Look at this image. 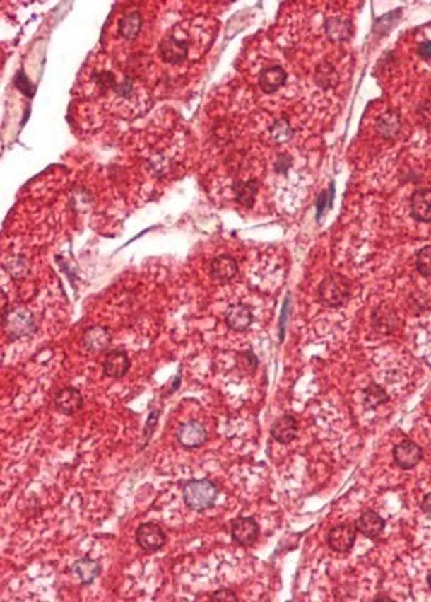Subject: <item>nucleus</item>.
I'll use <instances>...</instances> for the list:
<instances>
[{
	"label": "nucleus",
	"instance_id": "nucleus-1",
	"mask_svg": "<svg viewBox=\"0 0 431 602\" xmlns=\"http://www.w3.org/2000/svg\"><path fill=\"white\" fill-rule=\"evenodd\" d=\"M218 495V485L208 479L187 482L184 490H182V499H184L187 507L197 510V512L214 507Z\"/></svg>",
	"mask_w": 431,
	"mask_h": 602
},
{
	"label": "nucleus",
	"instance_id": "nucleus-2",
	"mask_svg": "<svg viewBox=\"0 0 431 602\" xmlns=\"http://www.w3.org/2000/svg\"><path fill=\"white\" fill-rule=\"evenodd\" d=\"M318 296L326 306L336 308L345 305L351 296V282L341 274H331L319 284Z\"/></svg>",
	"mask_w": 431,
	"mask_h": 602
},
{
	"label": "nucleus",
	"instance_id": "nucleus-3",
	"mask_svg": "<svg viewBox=\"0 0 431 602\" xmlns=\"http://www.w3.org/2000/svg\"><path fill=\"white\" fill-rule=\"evenodd\" d=\"M2 326L11 338L27 337L37 330L34 315L24 306L11 308L6 315H2Z\"/></svg>",
	"mask_w": 431,
	"mask_h": 602
},
{
	"label": "nucleus",
	"instance_id": "nucleus-4",
	"mask_svg": "<svg viewBox=\"0 0 431 602\" xmlns=\"http://www.w3.org/2000/svg\"><path fill=\"white\" fill-rule=\"evenodd\" d=\"M136 542L146 552H155L166 544V534L158 523L146 522L136 531Z\"/></svg>",
	"mask_w": 431,
	"mask_h": 602
},
{
	"label": "nucleus",
	"instance_id": "nucleus-5",
	"mask_svg": "<svg viewBox=\"0 0 431 602\" xmlns=\"http://www.w3.org/2000/svg\"><path fill=\"white\" fill-rule=\"evenodd\" d=\"M356 526H351V523H339V526H334L331 531L328 532L329 549L339 554L350 552L356 542Z\"/></svg>",
	"mask_w": 431,
	"mask_h": 602
},
{
	"label": "nucleus",
	"instance_id": "nucleus-6",
	"mask_svg": "<svg viewBox=\"0 0 431 602\" xmlns=\"http://www.w3.org/2000/svg\"><path fill=\"white\" fill-rule=\"evenodd\" d=\"M177 442L187 450L197 448L208 442V430L201 422H184L177 429Z\"/></svg>",
	"mask_w": 431,
	"mask_h": 602
},
{
	"label": "nucleus",
	"instance_id": "nucleus-7",
	"mask_svg": "<svg viewBox=\"0 0 431 602\" xmlns=\"http://www.w3.org/2000/svg\"><path fill=\"white\" fill-rule=\"evenodd\" d=\"M259 536V526L253 517H240L231 522V537L236 544L249 547Z\"/></svg>",
	"mask_w": 431,
	"mask_h": 602
},
{
	"label": "nucleus",
	"instance_id": "nucleus-8",
	"mask_svg": "<svg viewBox=\"0 0 431 602\" xmlns=\"http://www.w3.org/2000/svg\"><path fill=\"white\" fill-rule=\"evenodd\" d=\"M423 458V452H421L420 445L411 442V440H405V442L398 444L393 450V461L400 468L410 470V468L416 467Z\"/></svg>",
	"mask_w": 431,
	"mask_h": 602
},
{
	"label": "nucleus",
	"instance_id": "nucleus-9",
	"mask_svg": "<svg viewBox=\"0 0 431 602\" xmlns=\"http://www.w3.org/2000/svg\"><path fill=\"white\" fill-rule=\"evenodd\" d=\"M159 52L160 57L164 59V61L169 64H176L184 61L187 57V52H189V47H187L186 40L176 37V35H166L163 40H160L159 45Z\"/></svg>",
	"mask_w": 431,
	"mask_h": 602
},
{
	"label": "nucleus",
	"instance_id": "nucleus-10",
	"mask_svg": "<svg viewBox=\"0 0 431 602\" xmlns=\"http://www.w3.org/2000/svg\"><path fill=\"white\" fill-rule=\"evenodd\" d=\"M82 403H84V400H82V395L77 388L74 387H64L59 390L56 393V398H54V405L64 415H74L82 408Z\"/></svg>",
	"mask_w": 431,
	"mask_h": 602
},
{
	"label": "nucleus",
	"instance_id": "nucleus-11",
	"mask_svg": "<svg viewBox=\"0 0 431 602\" xmlns=\"http://www.w3.org/2000/svg\"><path fill=\"white\" fill-rule=\"evenodd\" d=\"M104 375L109 378H122L131 369V360L124 350H114L105 357L102 363Z\"/></svg>",
	"mask_w": 431,
	"mask_h": 602
},
{
	"label": "nucleus",
	"instance_id": "nucleus-12",
	"mask_svg": "<svg viewBox=\"0 0 431 602\" xmlns=\"http://www.w3.org/2000/svg\"><path fill=\"white\" fill-rule=\"evenodd\" d=\"M82 345L89 352H104L111 345V332L104 326H90L82 335Z\"/></svg>",
	"mask_w": 431,
	"mask_h": 602
},
{
	"label": "nucleus",
	"instance_id": "nucleus-13",
	"mask_svg": "<svg viewBox=\"0 0 431 602\" xmlns=\"http://www.w3.org/2000/svg\"><path fill=\"white\" fill-rule=\"evenodd\" d=\"M224 318H226L229 328H232L235 332H244L253 321V313H251L249 306L242 305V303H235L228 308Z\"/></svg>",
	"mask_w": 431,
	"mask_h": 602
},
{
	"label": "nucleus",
	"instance_id": "nucleus-14",
	"mask_svg": "<svg viewBox=\"0 0 431 602\" xmlns=\"http://www.w3.org/2000/svg\"><path fill=\"white\" fill-rule=\"evenodd\" d=\"M271 435L276 442L288 445L297 436V422L293 415H284L278 418L271 427Z\"/></svg>",
	"mask_w": 431,
	"mask_h": 602
},
{
	"label": "nucleus",
	"instance_id": "nucleus-15",
	"mask_svg": "<svg viewBox=\"0 0 431 602\" xmlns=\"http://www.w3.org/2000/svg\"><path fill=\"white\" fill-rule=\"evenodd\" d=\"M211 274L218 282H231L237 274V263L231 255H219L211 261Z\"/></svg>",
	"mask_w": 431,
	"mask_h": 602
},
{
	"label": "nucleus",
	"instance_id": "nucleus-16",
	"mask_svg": "<svg viewBox=\"0 0 431 602\" xmlns=\"http://www.w3.org/2000/svg\"><path fill=\"white\" fill-rule=\"evenodd\" d=\"M355 526L356 531L361 532L365 537L374 539V537H378L383 532L384 519L378 516V512H374V510H366V512L361 514Z\"/></svg>",
	"mask_w": 431,
	"mask_h": 602
},
{
	"label": "nucleus",
	"instance_id": "nucleus-17",
	"mask_svg": "<svg viewBox=\"0 0 431 602\" xmlns=\"http://www.w3.org/2000/svg\"><path fill=\"white\" fill-rule=\"evenodd\" d=\"M413 218L431 223V190H420L411 196Z\"/></svg>",
	"mask_w": 431,
	"mask_h": 602
},
{
	"label": "nucleus",
	"instance_id": "nucleus-18",
	"mask_svg": "<svg viewBox=\"0 0 431 602\" xmlns=\"http://www.w3.org/2000/svg\"><path fill=\"white\" fill-rule=\"evenodd\" d=\"M284 82H286V72L279 66L264 69L259 74V86L264 93H276Z\"/></svg>",
	"mask_w": 431,
	"mask_h": 602
},
{
	"label": "nucleus",
	"instance_id": "nucleus-19",
	"mask_svg": "<svg viewBox=\"0 0 431 602\" xmlns=\"http://www.w3.org/2000/svg\"><path fill=\"white\" fill-rule=\"evenodd\" d=\"M72 572L81 579L82 584H90L100 574V564L89 557L79 559L72 565Z\"/></svg>",
	"mask_w": 431,
	"mask_h": 602
},
{
	"label": "nucleus",
	"instance_id": "nucleus-20",
	"mask_svg": "<svg viewBox=\"0 0 431 602\" xmlns=\"http://www.w3.org/2000/svg\"><path fill=\"white\" fill-rule=\"evenodd\" d=\"M258 187H259L258 181H254V179H253V181H247V183H244V181L236 183V185L232 186V190H235L237 203H240L241 206H244V208H253Z\"/></svg>",
	"mask_w": 431,
	"mask_h": 602
},
{
	"label": "nucleus",
	"instance_id": "nucleus-21",
	"mask_svg": "<svg viewBox=\"0 0 431 602\" xmlns=\"http://www.w3.org/2000/svg\"><path fill=\"white\" fill-rule=\"evenodd\" d=\"M373 326L376 332L389 333L393 332L394 326H396V315L391 308L382 306L374 311L373 315Z\"/></svg>",
	"mask_w": 431,
	"mask_h": 602
},
{
	"label": "nucleus",
	"instance_id": "nucleus-22",
	"mask_svg": "<svg viewBox=\"0 0 431 602\" xmlns=\"http://www.w3.org/2000/svg\"><path fill=\"white\" fill-rule=\"evenodd\" d=\"M142 27V19L137 12H131L119 21V34L124 39H136Z\"/></svg>",
	"mask_w": 431,
	"mask_h": 602
},
{
	"label": "nucleus",
	"instance_id": "nucleus-23",
	"mask_svg": "<svg viewBox=\"0 0 431 602\" xmlns=\"http://www.w3.org/2000/svg\"><path fill=\"white\" fill-rule=\"evenodd\" d=\"M401 129L400 117L394 112H384L382 117L376 121V131L384 137H394Z\"/></svg>",
	"mask_w": 431,
	"mask_h": 602
},
{
	"label": "nucleus",
	"instance_id": "nucleus-24",
	"mask_svg": "<svg viewBox=\"0 0 431 602\" xmlns=\"http://www.w3.org/2000/svg\"><path fill=\"white\" fill-rule=\"evenodd\" d=\"M324 29H326L328 37L331 40H345L351 35L350 22H348L346 19H338V17H334V19H328Z\"/></svg>",
	"mask_w": 431,
	"mask_h": 602
},
{
	"label": "nucleus",
	"instance_id": "nucleus-25",
	"mask_svg": "<svg viewBox=\"0 0 431 602\" xmlns=\"http://www.w3.org/2000/svg\"><path fill=\"white\" fill-rule=\"evenodd\" d=\"M389 400L388 393L379 387V385L371 383L368 388L365 390V407L368 410H374V408L382 407L383 403H386Z\"/></svg>",
	"mask_w": 431,
	"mask_h": 602
},
{
	"label": "nucleus",
	"instance_id": "nucleus-26",
	"mask_svg": "<svg viewBox=\"0 0 431 602\" xmlns=\"http://www.w3.org/2000/svg\"><path fill=\"white\" fill-rule=\"evenodd\" d=\"M269 137H271L273 142H276V144H283V142H288L293 137V127L290 126V121L288 119H278L276 122L273 124V127L269 129Z\"/></svg>",
	"mask_w": 431,
	"mask_h": 602
},
{
	"label": "nucleus",
	"instance_id": "nucleus-27",
	"mask_svg": "<svg viewBox=\"0 0 431 602\" xmlns=\"http://www.w3.org/2000/svg\"><path fill=\"white\" fill-rule=\"evenodd\" d=\"M236 366L242 374H253V371L258 369V358H256V355L251 350L241 352L240 355L236 357Z\"/></svg>",
	"mask_w": 431,
	"mask_h": 602
},
{
	"label": "nucleus",
	"instance_id": "nucleus-28",
	"mask_svg": "<svg viewBox=\"0 0 431 602\" xmlns=\"http://www.w3.org/2000/svg\"><path fill=\"white\" fill-rule=\"evenodd\" d=\"M416 268L423 277H431V246L421 248L418 256H416Z\"/></svg>",
	"mask_w": 431,
	"mask_h": 602
},
{
	"label": "nucleus",
	"instance_id": "nucleus-29",
	"mask_svg": "<svg viewBox=\"0 0 431 602\" xmlns=\"http://www.w3.org/2000/svg\"><path fill=\"white\" fill-rule=\"evenodd\" d=\"M6 268L13 278H24L27 274V271H29V266H27L25 260L20 258V256H19V258H13V260L8 261V263L6 265Z\"/></svg>",
	"mask_w": 431,
	"mask_h": 602
},
{
	"label": "nucleus",
	"instance_id": "nucleus-30",
	"mask_svg": "<svg viewBox=\"0 0 431 602\" xmlns=\"http://www.w3.org/2000/svg\"><path fill=\"white\" fill-rule=\"evenodd\" d=\"M209 599L213 602H216V601H219V602H237V596H236V592L231 591V589H219V591H216L214 594H211Z\"/></svg>",
	"mask_w": 431,
	"mask_h": 602
},
{
	"label": "nucleus",
	"instance_id": "nucleus-31",
	"mask_svg": "<svg viewBox=\"0 0 431 602\" xmlns=\"http://www.w3.org/2000/svg\"><path fill=\"white\" fill-rule=\"evenodd\" d=\"M274 166H276V171H279V173L286 171V169L291 166V158L288 154H279Z\"/></svg>",
	"mask_w": 431,
	"mask_h": 602
},
{
	"label": "nucleus",
	"instance_id": "nucleus-32",
	"mask_svg": "<svg viewBox=\"0 0 431 602\" xmlns=\"http://www.w3.org/2000/svg\"><path fill=\"white\" fill-rule=\"evenodd\" d=\"M418 56L421 59H426V61H430V59H431V40H426V42L418 45Z\"/></svg>",
	"mask_w": 431,
	"mask_h": 602
},
{
	"label": "nucleus",
	"instance_id": "nucleus-33",
	"mask_svg": "<svg viewBox=\"0 0 431 602\" xmlns=\"http://www.w3.org/2000/svg\"><path fill=\"white\" fill-rule=\"evenodd\" d=\"M17 87H19L22 93L32 94V89H29V87H32V86L29 84V82L25 81V76L24 74H20L19 77H17Z\"/></svg>",
	"mask_w": 431,
	"mask_h": 602
},
{
	"label": "nucleus",
	"instance_id": "nucleus-34",
	"mask_svg": "<svg viewBox=\"0 0 431 602\" xmlns=\"http://www.w3.org/2000/svg\"><path fill=\"white\" fill-rule=\"evenodd\" d=\"M421 510H423L425 516H428L431 519V494L425 495L423 502H421Z\"/></svg>",
	"mask_w": 431,
	"mask_h": 602
},
{
	"label": "nucleus",
	"instance_id": "nucleus-35",
	"mask_svg": "<svg viewBox=\"0 0 431 602\" xmlns=\"http://www.w3.org/2000/svg\"><path fill=\"white\" fill-rule=\"evenodd\" d=\"M426 581H428V586H430V589H431V572L428 574V579H426Z\"/></svg>",
	"mask_w": 431,
	"mask_h": 602
}]
</instances>
